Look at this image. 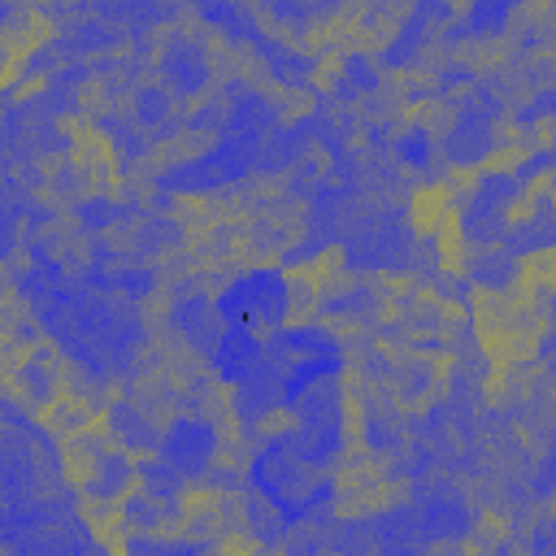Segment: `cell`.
I'll list each match as a JSON object with an SVG mask.
<instances>
[{
    "mask_svg": "<svg viewBox=\"0 0 556 556\" xmlns=\"http://www.w3.org/2000/svg\"><path fill=\"white\" fill-rule=\"evenodd\" d=\"M217 313L226 317V326H243V330L274 326L278 330L287 313V282L278 274H243L217 295Z\"/></svg>",
    "mask_w": 556,
    "mask_h": 556,
    "instance_id": "obj_1",
    "label": "cell"
},
{
    "mask_svg": "<svg viewBox=\"0 0 556 556\" xmlns=\"http://www.w3.org/2000/svg\"><path fill=\"white\" fill-rule=\"evenodd\" d=\"M161 460L174 465L178 473H200L213 460V426L204 417H178L165 434H161Z\"/></svg>",
    "mask_w": 556,
    "mask_h": 556,
    "instance_id": "obj_2",
    "label": "cell"
},
{
    "mask_svg": "<svg viewBox=\"0 0 556 556\" xmlns=\"http://www.w3.org/2000/svg\"><path fill=\"white\" fill-rule=\"evenodd\" d=\"M443 148H447V156L456 165H473L491 148V117L478 104H460V113L447 126V143Z\"/></svg>",
    "mask_w": 556,
    "mask_h": 556,
    "instance_id": "obj_3",
    "label": "cell"
},
{
    "mask_svg": "<svg viewBox=\"0 0 556 556\" xmlns=\"http://www.w3.org/2000/svg\"><path fill=\"white\" fill-rule=\"evenodd\" d=\"M265 361V348L256 343V330H243V326H226L217 352H213V365L226 382H243L256 365Z\"/></svg>",
    "mask_w": 556,
    "mask_h": 556,
    "instance_id": "obj_4",
    "label": "cell"
},
{
    "mask_svg": "<svg viewBox=\"0 0 556 556\" xmlns=\"http://www.w3.org/2000/svg\"><path fill=\"white\" fill-rule=\"evenodd\" d=\"M161 74H165V83H169L174 91H200V87L208 83V56H204L200 43L174 39V43L165 48V56H161Z\"/></svg>",
    "mask_w": 556,
    "mask_h": 556,
    "instance_id": "obj_5",
    "label": "cell"
},
{
    "mask_svg": "<svg viewBox=\"0 0 556 556\" xmlns=\"http://www.w3.org/2000/svg\"><path fill=\"white\" fill-rule=\"evenodd\" d=\"M109 426L122 434V443H126L130 452H139V447H161V434L143 421V413H135V408H126V404L113 408V421H109Z\"/></svg>",
    "mask_w": 556,
    "mask_h": 556,
    "instance_id": "obj_6",
    "label": "cell"
},
{
    "mask_svg": "<svg viewBox=\"0 0 556 556\" xmlns=\"http://www.w3.org/2000/svg\"><path fill=\"white\" fill-rule=\"evenodd\" d=\"M421 534H456L460 526H465V508L456 504V500H447V495H439V500H430L426 508H421Z\"/></svg>",
    "mask_w": 556,
    "mask_h": 556,
    "instance_id": "obj_7",
    "label": "cell"
},
{
    "mask_svg": "<svg viewBox=\"0 0 556 556\" xmlns=\"http://www.w3.org/2000/svg\"><path fill=\"white\" fill-rule=\"evenodd\" d=\"M169 91L165 87H139L135 91V104H130V113H135V122L139 126H156V122H165L169 117Z\"/></svg>",
    "mask_w": 556,
    "mask_h": 556,
    "instance_id": "obj_8",
    "label": "cell"
},
{
    "mask_svg": "<svg viewBox=\"0 0 556 556\" xmlns=\"http://www.w3.org/2000/svg\"><path fill=\"white\" fill-rule=\"evenodd\" d=\"M513 269H517V265H513V256L491 252L486 261H478V265H473V278H478L482 287H504V282L513 278Z\"/></svg>",
    "mask_w": 556,
    "mask_h": 556,
    "instance_id": "obj_9",
    "label": "cell"
},
{
    "mask_svg": "<svg viewBox=\"0 0 556 556\" xmlns=\"http://www.w3.org/2000/svg\"><path fill=\"white\" fill-rule=\"evenodd\" d=\"M135 243H139L143 252H161V248L178 243V226H174V222H148V226H139Z\"/></svg>",
    "mask_w": 556,
    "mask_h": 556,
    "instance_id": "obj_10",
    "label": "cell"
},
{
    "mask_svg": "<svg viewBox=\"0 0 556 556\" xmlns=\"http://www.w3.org/2000/svg\"><path fill=\"white\" fill-rule=\"evenodd\" d=\"M400 161H404V165H426V161H430V139H426V130H408V135L400 139Z\"/></svg>",
    "mask_w": 556,
    "mask_h": 556,
    "instance_id": "obj_11",
    "label": "cell"
},
{
    "mask_svg": "<svg viewBox=\"0 0 556 556\" xmlns=\"http://www.w3.org/2000/svg\"><path fill=\"white\" fill-rule=\"evenodd\" d=\"M500 4H508V9H513V4H517V0H500Z\"/></svg>",
    "mask_w": 556,
    "mask_h": 556,
    "instance_id": "obj_12",
    "label": "cell"
}]
</instances>
